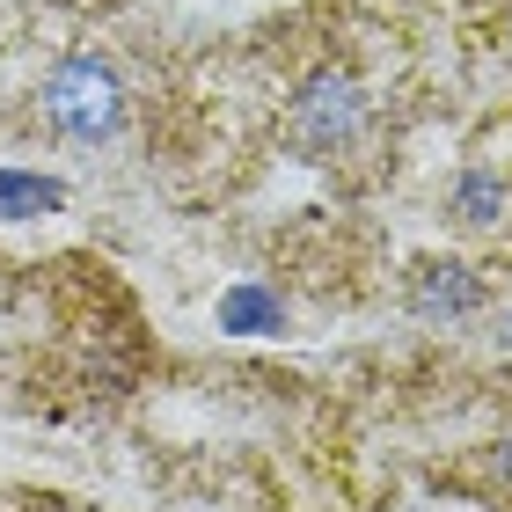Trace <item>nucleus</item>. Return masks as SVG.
I'll return each instance as SVG.
<instances>
[{
  "instance_id": "f257e3e1",
  "label": "nucleus",
  "mask_w": 512,
  "mask_h": 512,
  "mask_svg": "<svg viewBox=\"0 0 512 512\" xmlns=\"http://www.w3.org/2000/svg\"><path fill=\"white\" fill-rule=\"evenodd\" d=\"M44 110H52V125L59 132H74V139H110L125 118V88L118 74H110L103 59H66L52 81H44Z\"/></svg>"
},
{
  "instance_id": "f03ea898",
  "label": "nucleus",
  "mask_w": 512,
  "mask_h": 512,
  "mask_svg": "<svg viewBox=\"0 0 512 512\" xmlns=\"http://www.w3.org/2000/svg\"><path fill=\"white\" fill-rule=\"evenodd\" d=\"M359 132V88L344 74H322L308 81V96H300V147H344V139Z\"/></svg>"
},
{
  "instance_id": "7ed1b4c3",
  "label": "nucleus",
  "mask_w": 512,
  "mask_h": 512,
  "mask_svg": "<svg viewBox=\"0 0 512 512\" xmlns=\"http://www.w3.org/2000/svg\"><path fill=\"white\" fill-rule=\"evenodd\" d=\"M476 300H483V286L461 264H432L417 278V315H469Z\"/></svg>"
},
{
  "instance_id": "20e7f679",
  "label": "nucleus",
  "mask_w": 512,
  "mask_h": 512,
  "mask_svg": "<svg viewBox=\"0 0 512 512\" xmlns=\"http://www.w3.org/2000/svg\"><path fill=\"white\" fill-rule=\"evenodd\" d=\"M59 183L52 176H15L0 169V220H30V213H59Z\"/></svg>"
},
{
  "instance_id": "39448f33",
  "label": "nucleus",
  "mask_w": 512,
  "mask_h": 512,
  "mask_svg": "<svg viewBox=\"0 0 512 512\" xmlns=\"http://www.w3.org/2000/svg\"><path fill=\"white\" fill-rule=\"evenodd\" d=\"M220 322H227V330H271V322H278V300L256 293V286H242V293H227Z\"/></svg>"
},
{
  "instance_id": "423d86ee",
  "label": "nucleus",
  "mask_w": 512,
  "mask_h": 512,
  "mask_svg": "<svg viewBox=\"0 0 512 512\" xmlns=\"http://www.w3.org/2000/svg\"><path fill=\"white\" fill-rule=\"evenodd\" d=\"M498 205H505V191L491 176H469L461 183V220H498Z\"/></svg>"
},
{
  "instance_id": "0eeeda50",
  "label": "nucleus",
  "mask_w": 512,
  "mask_h": 512,
  "mask_svg": "<svg viewBox=\"0 0 512 512\" xmlns=\"http://www.w3.org/2000/svg\"><path fill=\"white\" fill-rule=\"evenodd\" d=\"M498 469L512 476V439H498Z\"/></svg>"
},
{
  "instance_id": "6e6552de",
  "label": "nucleus",
  "mask_w": 512,
  "mask_h": 512,
  "mask_svg": "<svg viewBox=\"0 0 512 512\" xmlns=\"http://www.w3.org/2000/svg\"><path fill=\"white\" fill-rule=\"evenodd\" d=\"M505 344H512V322H505Z\"/></svg>"
}]
</instances>
